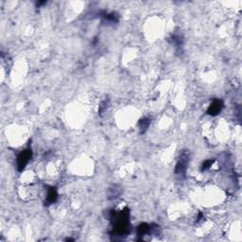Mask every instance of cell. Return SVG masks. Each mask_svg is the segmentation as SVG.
I'll return each mask as SVG.
<instances>
[{"mask_svg":"<svg viewBox=\"0 0 242 242\" xmlns=\"http://www.w3.org/2000/svg\"><path fill=\"white\" fill-rule=\"evenodd\" d=\"M30 158H31V150H30V149L24 150L23 152L19 155L18 160H17V163H18V167H19L20 170L23 169L26 167V165L28 163V161H29Z\"/></svg>","mask_w":242,"mask_h":242,"instance_id":"cell-1","label":"cell"},{"mask_svg":"<svg viewBox=\"0 0 242 242\" xmlns=\"http://www.w3.org/2000/svg\"><path fill=\"white\" fill-rule=\"evenodd\" d=\"M222 107H223L222 102H221L220 100H216V101H214L213 103L211 104V106L209 107L208 114L212 115V116H216V115H218L220 112L221 109H222Z\"/></svg>","mask_w":242,"mask_h":242,"instance_id":"cell-2","label":"cell"},{"mask_svg":"<svg viewBox=\"0 0 242 242\" xmlns=\"http://www.w3.org/2000/svg\"><path fill=\"white\" fill-rule=\"evenodd\" d=\"M57 191L54 187H50L47 191V196H46V203L47 204H53L54 201L57 200Z\"/></svg>","mask_w":242,"mask_h":242,"instance_id":"cell-3","label":"cell"},{"mask_svg":"<svg viewBox=\"0 0 242 242\" xmlns=\"http://www.w3.org/2000/svg\"><path fill=\"white\" fill-rule=\"evenodd\" d=\"M149 227L148 224H141L139 227H138V233L139 235H144V234H147L148 232L149 231Z\"/></svg>","mask_w":242,"mask_h":242,"instance_id":"cell-4","label":"cell"},{"mask_svg":"<svg viewBox=\"0 0 242 242\" xmlns=\"http://www.w3.org/2000/svg\"><path fill=\"white\" fill-rule=\"evenodd\" d=\"M149 125V121L148 119H143V120H141L140 121V129L141 130H146Z\"/></svg>","mask_w":242,"mask_h":242,"instance_id":"cell-5","label":"cell"},{"mask_svg":"<svg viewBox=\"0 0 242 242\" xmlns=\"http://www.w3.org/2000/svg\"><path fill=\"white\" fill-rule=\"evenodd\" d=\"M213 164V161H206V162L203 165V170H205V169H207V168H209L210 167V166Z\"/></svg>","mask_w":242,"mask_h":242,"instance_id":"cell-6","label":"cell"}]
</instances>
